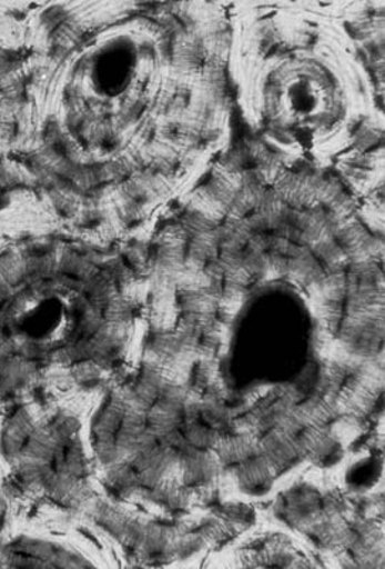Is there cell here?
Segmentation results:
<instances>
[{"instance_id":"7a4b0ae2","label":"cell","mask_w":385,"mask_h":569,"mask_svg":"<svg viewBox=\"0 0 385 569\" xmlns=\"http://www.w3.org/2000/svg\"><path fill=\"white\" fill-rule=\"evenodd\" d=\"M231 23L233 101L246 136L376 191L383 3L236 4Z\"/></svg>"},{"instance_id":"6da1fadb","label":"cell","mask_w":385,"mask_h":569,"mask_svg":"<svg viewBox=\"0 0 385 569\" xmlns=\"http://www.w3.org/2000/svg\"><path fill=\"white\" fill-rule=\"evenodd\" d=\"M231 7L125 3L65 14L54 146L81 217L162 216L232 142Z\"/></svg>"},{"instance_id":"3957f363","label":"cell","mask_w":385,"mask_h":569,"mask_svg":"<svg viewBox=\"0 0 385 569\" xmlns=\"http://www.w3.org/2000/svg\"><path fill=\"white\" fill-rule=\"evenodd\" d=\"M113 259L53 247L0 261V370L23 376L50 359L100 353L130 319Z\"/></svg>"},{"instance_id":"277c9868","label":"cell","mask_w":385,"mask_h":569,"mask_svg":"<svg viewBox=\"0 0 385 569\" xmlns=\"http://www.w3.org/2000/svg\"><path fill=\"white\" fill-rule=\"evenodd\" d=\"M2 560L9 567H83L78 557L52 543L22 538L4 548Z\"/></svg>"}]
</instances>
